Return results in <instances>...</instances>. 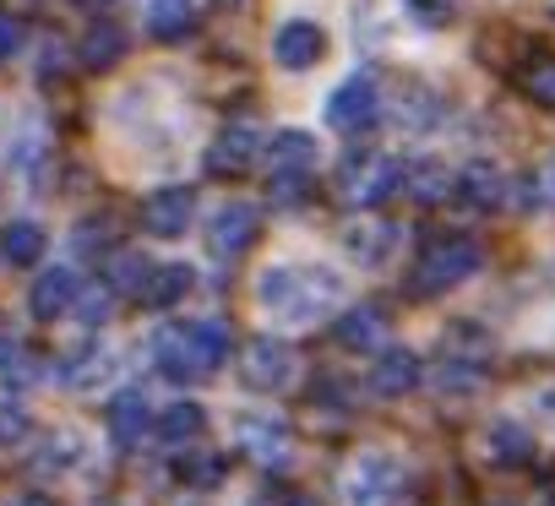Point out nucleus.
<instances>
[{
  "label": "nucleus",
  "mask_w": 555,
  "mask_h": 506,
  "mask_svg": "<svg viewBox=\"0 0 555 506\" xmlns=\"http://www.w3.org/2000/svg\"><path fill=\"white\" fill-rule=\"evenodd\" d=\"M295 371H300L295 349H289L284 338H272V333H261V338H250V343L240 349V381H245L250 392H284V387L295 381Z\"/></svg>",
  "instance_id": "6e6552de"
},
{
  "label": "nucleus",
  "mask_w": 555,
  "mask_h": 506,
  "mask_svg": "<svg viewBox=\"0 0 555 506\" xmlns=\"http://www.w3.org/2000/svg\"><path fill=\"white\" fill-rule=\"evenodd\" d=\"M142 278H147V262H142V257H115V278H109V289H131V295H137Z\"/></svg>",
  "instance_id": "c9c22d12"
},
{
  "label": "nucleus",
  "mask_w": 555,
  "mask_h": 506,
  "mask_svg": "<svg viewBox=\"0 0 555 506\" xmlns=\"http://www.w3.org/2000/svg\"><path fill=\"white\" fill-rule=\"evenodd\" d=\"M452 196L468 207V212H495L506 202V174L490 164V158H474L463 169H452Z\"/></svg>",
  "instance_id": "ddd939ff"
},
{
  "label": "nucleus",
  "mask_w": 555,
  "mask_h": 506,
  "mask_svg": "<svg viewBox=\"0 0 555 506\" xmlns=\"http://www.w3.org/2000/svg\"><path fill=\"white\" fill-rule=\"evenodd\" d=\"M234 446H240L256 468H284L289 452H295V436H289V425L278 419V414L245 408V414H234Z\"/></svg>",
  "instance_id": "0eeeda50"
},
{
  "label": "nucleus",
  "mask_w": 555,
  "mask_h": 506,
  "mask_svg": "<svg viewBox=\"0 0 555 506\" xmlns=\"http://www.w3.org/2000/svg\"><path fill=\"white\" fill-rule=\"evenodd\" d=\"M88 7H109V0H88Z\"/></svg>",
  "instance_id": "a19ab883"
},
{
  "label": "nucleus",
  "mask_w": 555,
  "mask_h": 506,
  "mask_svg": "<svg viewBox=\"0 0 555 506\" xmlns=\"http://www.w3.org/2000/svg\"><path fill=\"white\" fill-rule=\"evenodd\" d=\"M485 457H490V463H533V436H528L522 425L501 419V425L485 430Z\"/></svg>",
  "instance_id": "c85d7f7f"
},
{
  "label": "nucleus",
  "mask_w": 555,
  "mask_h": 506,
  "mask_svg": "<svg viewBox=\"0 0 555 506\" xmlns=\"http://www.w3.org/2000/svg\"><path fill=\"white\" fill-rule=\"evenodd\" d=\"M479 262H485L479 239H468V234H436V239H425V250H420L414 268H409V295L436 300V295L468 284L479 273Z\"/></svg>",
  "instance_id": "7ed1b4c3"
},
{
  "label": "nucleus",
  "mask_w": 555,
  "mask_h": 506,
  "mask_svg": "<svg viewBox=\"0 0 555 506\" xmlns=\"http://www.w3.org/2000/svg\"><path fill=\"white\" fill-rule=\"evenodd\" d=\"M229 322L218 316H202V322H175L153 338V365L175 381V387H191L202 376H212L223 360H229Z\"/></svg>",
  "instance_id": "f03ea898"
},
{
  "label": "nucleus",
  "mask_w": 555,
  "mask_h": 506,
  "mask_svg": "<svg viewBox=\"0 0 555 506\" xmlns=\"http://www.w3.org/2000/svg\"><path fill=\"white\" fill-rule=\"evenodd\" d=\"M196 28V0H147V34L175 44Z\"/></svg>",
  "instance_id": "cd10ccee"
},
{
  "label": "nucleus",
  "mask_w": 555,
  "mask_h": 506,
  "mask_svg": "<svg viewBox=\"0 0 555 506\" xmlns=\"http://www.w3.org/2000/svg\"><path fill=\"white\" fill-rule=\"evenodd\" d=\"M436 115H441V99H436L425 82H403V88H398V99H392V120H398V131L420 137V131L436 126Z\"/></svg>",
  "instance_id": "b1692460"
},
{
  "label": "nucleus",
  "mask_w": 555,
  "mask_h": 506,
  "mask_svg": "<svg viewBox=\"0 0 555 506\" xmlns=\"http://www.w3.org/2000/svg\"><path fill=\"white\" fill-rule=\"evenodd\" d=\"M23 50V23L17 17H0V61H12Z\"/></svg>",
  "instance_id": "e433bc0d"
},
{
  "label": "nucleus",
  "mask_w": 555,
  "mask_h": 506,
  "mask_svg": "<svg viewBox=\"0 0 555 506\" xmlns=\"http://www.w3.org/2000/svg\"><path fill=\"white\" fill-rule=\"evenodd\" d=\"M28 436H34V419H28V408H23V403H0V452L23 446Z\"/></svg>",
  "instance_id": "7c9ffc66"
},
{
  "label": "nucleus",
  "mask_w": 555,
  "mask_h": 506,
  "mask_svg": "<svg viewBox=\"0 0 555 506\" xmlns=\"http://www.w3.org/2000/svg\"><path fill=\"white\" fill-rule=\"evenodd\" d=\"M115 371H120V360H115L109 343H82V349H72V354L61 360V381H66L72 392H99V387L115 381Z\"/></svg>",
  "instance_id": "2eb2a0df"
},
{
  "label": "nucleus",
  "mask_w": 555,
  "mask_h": 506,
  "mask_svg": "<svg viewBox=\"0 0 555 506\" xmlns=\"http://www.w3.org/2000/svg\"><path fill=\"white\" fill-rule=\"evenodd\" d=\"M261 239V207L256 202H223L212 218H207V257L218 262H234Z\"/></svg>",
  "instance_id": "1a4fd4ad"
},
{
  "label": "nucleus",
  "mask_w": 555,
  "mask_h": 506,
  "mask_svg": "<svg viewBox=\"0 0 555 506\" xmlns=\"http://www.w3.org/2000/svg\"><path fill=\"white\" fill-rule=\"evenodd\" d=\"M403 7H409L414 23H425V28H447V23L457 17L463 0H403Z\"/></svg>",
  "instance_id": "473e14b6"
},
{
  "label": "nucleus",
  "mask_w": 555,
  "mask_h": 506,
  "mask_svg": "<svg viewBox=\"0 0 555 506\" xmlns=\"http://www.w3.org/2000/svg\"><path fill=\"white\" fill-rule=\"evenodd\" d=\"M338 495H344V506H392L403 495V463L382 446H365L344 463Z\"/></svg>",
  "instance_id": "20e7f679"
},
{
  "label": "nucleus",
  "mask_w": 555,
  "mask_h": 506,
  "mask_svg": "<svg viewBox=\"0 0 555 506\" xmlns=\"http://www.w3.org/2000/svg\"><path fill=\"white\" fill-rule=\"evenodd\" d=\"M202 430H207V414H202V403H191V398L169 403V408L153 419V436H158L164 446H191Z\"/></svg>",
  "instance_id": "393cba45"
},
{
  "label": "nucleus",
  "mask_w": 555,
  "mask_h": 506,
  "mask_svg": "<svg viewBox=\"0 0 555 506\" xmlns=\"http://www.w3.org/2000/svg\"><path fill=\"white\" fill-rule=\"evenodd\" d=\"M223 7H240V0H223Z\"/></svg>",
  "instance_id": "79ce46f5"
},
{
  "label": "nucleus",
  "mask_w": 555,
  "mask_h": 506,
  "mask_svg": "<svg viewBox=\"0 0 555 506\" xmlns=\"http://www.w3.org/2000/svg\"><path fill=\"white\" fill-rule=\"evenodd\" d=\"M39 257H44V229L34 218H17L0 229V262L7 268H34Z\"/></svg>",
  "instance_id": "bb28decb"
},
{
  "label": "nucleus",
  "mask_w": 555,
  "mask_h": 506,
  "mask_svg": "<svg viewBox=\"0 0 555 506\" xmlns=\"http://www.w3.org/2000/svg\"><path fill=\"white\" fill-rule=\"evenodd\" d=\"M191 218H196V191L191 185H158L142 202V229L158 234V239H180L191 229Z\"/></svg>",
  "instance_id": "9b49d317"
},
{
  "label": "nucleus",
  "mask_w": 555,
  "mask_h": 506,
  "mask_svg": "<svg viewBox=\"0 0 555 506\" xmlns=\"http://www.w3.org/2000/svg\"><path fill=\"white\" fill-rule=\"evenodd\" d=\"M256 164H261L272 180H311L317 164H322V147H317L311 131L289 126V131H272V137L261 142V158H256Z\"/></svg>",
  "instance_id": "9d476101"
},
{
  "label": "nucleus",
  "mask_w": 555,
  "mask_h": 506,
  "mask_svg": "<svg viewBox=\"0 0 555 506\" xmlns=\"http://www.w3.org/2000/svg\"><path fill=\"white\" fill-rule=\"evenodd\" d=\"M322 55H327V34L311 17H289L284 28L272 34V61L284 66V72H311Z\"/></svg>",
  "instance_id": "f8f14e48"
},
{
  "label": "nucleus",
  "mask_w": 555,
  "mask_h": 506,
  "mask_svg": "<svg viewBox=\"0 0 555 506\" xmlns=\"http://www.w3.org/2000/svg\"><path fill=\"white\" fill-rule=\"evenodd\" d=\"M7 506H55V501H44V495H12Z\"/></svg>",
  "instance_id": "ea45409f"
},
{
  "label": "nucleus",
  "mask_w": 555,
  "mask_h": 506,
  "mask_svg": "<svg viewBox=\"0 0 555 506\" xmlns=\"http://www.w3.org/2000/svg\"><path fill=\"white\" fill-rule=\"evenodd\" d=\"M371 387L376 398H403L420 387V354L414 349H382L376 371H371Z\"/></svg>",
  "instance_id": "4be33fe9"
},
{
  "label": "nucleus",
  "mask_w": 555,
  "mask_h": 506,
  "mask_svg": "<svg viewBox=\"0 0 555 506\" xmlns=\"http://www.w3.org/2000/svg\"><path fill=\"white\" fill-rule=\"evenodd\" d=\"M191 289H196V273H191L185 262H158V268H147V278L137 284V300H142L147 311H175Z\"/></svg>",
  "instance_id": "a211bd4d"
},
{
  "label": "nucleus",
  "mask_w": 555,
  "mask_h": 506,
  "mask_svg": "<svg viewBox=\"0 0 555 506\" xmlns=\"http://www.w3.org/2000/svg\"><path fill=\"white\" fill-rule=\"evenodd\" d=\"M82 457H88L82 430H77V425H55V430L44 436V446L34 452V473H72Z\"/></svg>",
  "instance_id": "5701e85b"
},
{
  "label": "nucleus",
  "mask_w": 555,
  "mask_h": 506,
  "mask_svg": "<svg viewBox=\"0 0 555 506\" xmlns=\"http://www.w3.org/2000/svg\"><path fill=\"white\" fill-rule=\"evenodd\" d=\"M338 343H344L349 354L382 349V343H387V311H382V306H349V311L338 316Z\"/></svg>",
  "instance_id": "aec40b11"
},
{
  "label": "nucleus",
  "mask_w": 555,
  "mask_h": 506,
  "mask_svg": "<svg viewBox=\"0 0 555 506\" xmlns=\"http://www.w3.org/2000/svg\"><path fill=\"white\" fill-rule=\"evenodd\" d=\"M349 300V284L327 262H272L256 273V306L272 327H317Z\"/></svg>",
  "instance_id": "f257e3e1"
},
{
  "label": "nucleus",
  "mask_w": 555,
  "mask_h": 506,
  "mask_svg": "<svg viewBox=\"0 0 555 506\" xmlns=\"http://www.w3.org/2000/svg\"><path fill=\"white\" fill-rule=\"evenodd\" d=\"M17 354H23V343H17V333L0 322V371H12L17 365Z\"/></svg>",
  "instance_id": "4c0bfd02"
},
{
  "label": "nucleus",
  "mask_w": 555,
  "mask_h": 506,
  "mask_svg": "<svg viewBox=\"0 0 555 506\" xmlns=\"http://www.w3.org/2000/svg\"><path fill=\"white\" fill-rule=\"evenodd\" d=\"M392 250H398V229L382 223V218H354V223L344 229V257L360 262L365 273L387 268V262H392Z\"/></svg>",
  "instance_id": "4468645a"
},
{
  "label": "nucleus",
  "mask_w": 555,
  "mask_h": 506,
  "mask_svg": "<svg viewBox=\"0 0 555 506\" xmlns=\"http://www.w3.org/2000/svg\"><path fill=\"white\" fill-rule=\"evenodd\" d=\"M120 55H126V34H120L115 23H93V28L82 34V66H93V72H109Z\"/></svg>",
  "instance_id": "c756f323"
},
{
  "label": "nucleus",
  "mask_w": 555,
  "mask_h": 506,
  "mask_svg": "<svg viewBox=\"0 0 555 506\" xmlns=\"http://www.w3.org/2000/svg\"><path fill=\"white\" fill-rule=\"evenodd\" d=\"M392 191H403V158L349 153V158L338 164V196H344V207L371 212V207H382Z\"/></svg>",
  "instance_id": "39448f33"
},
{
  "label": "nucleus",
  "mask_w": 555,
  "mask_h": 506,
  "mask_svg": "<svg viewBox=\"0 0 555 506\" xmlns=\"http://www.w3.org/2000/svg\"><path fill=\"white\" fill-rule=\"evenodd\" d=\"M261 131L256 126H229V131H218L212 137V147H207V169L212 174H245L256 158H261Z\"/></svg>",
  "instance_id": "f3484780"
},
{
  "label": "nucleus",
  "mask_w": 555,
  "mask_h": 506,
  "mask_svg": "<svg viewBox=\"0 0 555 506\" xmlns=\"http://www.w3.org/2000/svg\"><path fill=\"white\" fill-rule=\"evenodd\" d=\"M109 300H115L109 284H104V289H82L77 306H72V316H77L82 327H104V322H109Z\"/></svg>",
  "instance_id": "2f4dec72"
},
{
  "label": "nucleus",
  "mask_w": 555,
  "mask_h": 506,
  "mask_svg": "<svg viewBox=\"0 0 555 506\" xmlns=\"http://www.w3.org/2000/svg\"><path fill=\"white\" fill-rule=\"evenodd\" d=\"M147 430H153L147 392H142V387L115 392V403H109V436H115V446H142V436H147Z\"/></svg>",
  "instance_id": "6ab92c4d"
},
{
  "label": "nucleus",
  "mask_w": 555,
  "mask_h": 506,
  "mask_svg": "<svg viewBox=\"0 0 555 506\" xmlns=\"http://www.w3.org/2000/svg\"><path fill=\"white\" fill-rule=\"evenodd\" d=\"M44 158H50V131L39 126V115H28V120L7 137V164H12L23 180H39Z\"/></svg>",
  "instance_id": "412c9836"
},
{
  "label": "nucleus",
  "mask_w": 555,
  "mask_h": 506,
  "mask_svg": "<svg viewBox=\"0 0 555 506\" xmlns=\"http://www.w3.org/2000/svg\"><path fill=\"white\" fill-rule=\"evenodd\" d=\"M77 295H82V278H77V268H44V273L34 278L28 311H34L39 322H55V316H72Z\"/></svg>",
  "instance_id": "dca6fc26"
},
{
  "label": "nucleus",
  "mask_w": 555,
  "mask_h": 506,
  "mask_svg": "<svg viewBox=\"0 0 555 506\" xmlns=\"http://www.w3.org/2000/svg\"><path fill=\"white\" fill-rule=\"evenodd\" d=\"M376 120H382V82H376L371 72L344 77V82L333 88V99H327V126H333L338 137H360V131H371Z\"/></svg>",
  "instance_id": "423d86ee"
},
{
  "label": "nucleus",
  "mask_w": 555,
  "mask_h": 506,
  "mask_svg": "<svg viewBox=\"0 0 555 506\" xmlns=\"http://www.w3.org/2000/svg\"><path fill=\"white\" fill-rule=\"evenodd\" d=\"M403 191L425 207H441L452 196V169L436 164V158H420V164H403Z\"/></svg>",
  "instance_id": "a878e982"
},
{
  "label": "nucleus",
  "mask_w": 555,
  "mask_h": 506,
  "mask_svg": "<svg viewBox=\"0 0 555 506\" xmlns=\"http://www.w3.org/2000/svg\"><path fill=\"white\" fill-rule=\"evenodd\" d=\"M522 88H528V93H533L539 104H550V109H555V61H550V55H544V61H533V66H528V82H522Z\"/></svg>",
  "instance_id": "72a5a7b5"
},
{
  "label": "nucleus",
  "mask_w": 555,
  "mask_h": 506,
  "mask_svg": "<svg viewBox=\"0 0 555 506\" xmlns=\"http://www.w3.org/2000/svg\"><path fill=\"white\" fill-rule=\"evenodd\" d=\"M528 202H533V207H544V212H555V158H544V164L533 169Z\"/></svg>",
  "instance_id": "f704fd0d"
},
{
  "label": "nucleus",
  "mask_w": 555,
  "mask_h": 506,
  "mask_svg": "<svg viewBox=\"0 0 555 506\" xmlns=\"http://www.w3.org/2000/svg\"><path fill=\"white\" fill-rule=\"evenodd\" d=\"M284 506H322L311 490H284Z\"/></svg>",
  "instance_id": "58836bf2"
}]
</instances>
